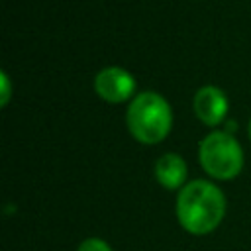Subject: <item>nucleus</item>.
Returning <instances> with one entry per match:
<instances>
[{
  "label": "nucleus",
  "instance_id": "nucleus-1",
  "mask_svg": "<svg viewBox=\"0 0 251 251\" xmlns=\"http://www.w3.org/2000/svg\"><path fill=\"white\" fill-rule=\"evenodd\" d=\"M226 216V196L210 180L196 178L186 182L176 196V218L182 229L192 235L214 231Z\"/></svg>",
  "mask_w": 251,
  "mask_h": 251
},
{
  "label": "nucleus",
  "instance_id": "nucleus-4",
  "mask_svg": "<svg viewBox=\"0 0 251 251\" xmlns=\"http://www.w3.org/2000/svg\"><path fill=\"white\" fill-rule=\"evenodd\" d=\"M94 90L102 100L122 104L135 94V78L122 67H106L94 76Z\"/></svg>",
  "mask_w": 251,
  "mask_h": 251
},
{
  "label": "nucleus",
  "instance_id": "nucleus-6",
  "mask_svg": "<svg viewBox=\"0 0 251 251\" xmlns=\"http://www.w3.org/2000/svg\"><path fill=\"white\" fill-rule=\"evenodd\" d=\"M188 167L178 153H165L155 163V178L167 190H178L186 184Z\"/></svg>",
  "mask_w": 251,
  "mask_h": 251
},
{
  "label": "nucleus",
  "instance_id": "nucleus-10",
  "mask_svg": "<svg viewBox=\"0 0 251 251\" xmlns=\"http://www.w3.org/2000/svg\"><path fill=\"white\" fill-rule=\"evenodd\" d=\"M247 133H249V139H251V120H249V126H247Z\"/></svg>",
  "mask_w": 251,
  "mask_h": 251
},
{
  "label": "nucleus",
  "instance_id": "nucleus-2",
  "mask_svg": "<svg viewBox=\"0 0 251 251\" xmlns=\"http://www.w3.org/2000/svg\"><path fill=\"white\" fill-rule=\"evenodd\" d=\"M126 124L131 137L143 145L161 143L173 127V110L165 96L155 90L135 94L126 110Z\"/></svg>",
  "mask_w": 251,
  "mask_h": 251
},
{
  "label": "nucleus",
  "instance_id": "nucleus-5",
  "mask_svg": "<svg viewBox=\"0 0 251 251\" xmlns=\"http://www.w3.org/2000/svg\"><path fill=\"white\" fill-rule=\"evenodd\" d=\"M192 106H194L196 118L204 126L214 127V126H220L226 120L229 102H227V96H226V92L222 88L206 84V86H200L196 90Z\"/></svg>",
  "mask_w": 251,
  "mask_h": 251
},
{
  "label": "nucleus",
  "instance_id": "nucleus-8",
  "mask_svg": "<svg viewBox=\"0 0 251 251\" xmlns=\"http://www.w3.org/2000/svg\"><path fill=\"white\" fill-rule=\"evenodd\" d=\"M0 86H2V90H0V106H8V102L12 98V82H10V76H8L6 71L0 73Z\"/></svg>",
  "mask_w": 251,
  "mask_h": 251
},
{
  "label": "nucleus",
  "instance_id": "nucleus-3",
  "mask_svg": "<svg viewBox=\"0 0 251 251\" xmlns=\"http://www.w3.org/2000/svg\"><path fill=\"white\" fill-rule=\"evenodd\" d=\"M198 161L212 178L231 180L243 169V149L231 133L210 131L198 145Z\"/></svg>",
  "mask_w": 251,
  "mask_h": 251
},
{
  "label": "nucleus",
  "instance_id": "nucleus-9",
  "mask_svg": "<svg viewBox=\"0 0 251 251\" xmlns=\"http://www.w3.org/2000/svg\"><path fill=\"white\" fill-rule=\"evenodd\" d=\"M224 131H227V133L237 131V122H227V126H226V129H224Z\"/></svg>",
  "mask_w": 251,
  "mask_h": 251
},
{
  "label": "nucleus",
  "instance_id": "nucleus-7",
  "mask_svg": "<svg viewBox=\"0 0 251 251\" xmlns=\"http://www.w3.org/2000/svg\"><path fill=\"white\" fill-rule=\"evenodd\" d=\"M76 251H112V247H110L108 241H104V239H100V237H86V239L78 245Z\"/></svg>",
  "mask_w": 251,
  "mask_h": 251
}]
</instances>
